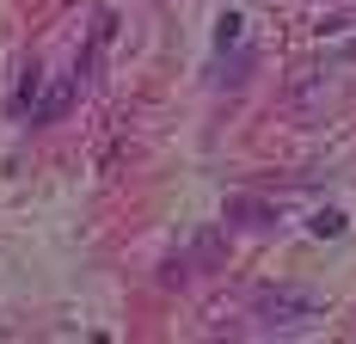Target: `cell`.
I'll use <instances>...</instances> for the list:
<instances>
[{"mask_svg":"<svg viewBox=\"0 0 356 344\" xmlns=\"http://www.w3.org/2000/svg\"><path fill=\"white\" fill-rule=\"evenodd\" d=\"M252 313H258L264 326H307V320H320V295H314V289H289V283H277V289H258Z\"/></svg>","mask_w":356,"mask_h":344,"instance_id":"cell-1","label":"cell"},{"mask_svg":"<svg viewBox=\"0 0 356 344\" xmlns=\"http://www.w3.org/2000/svg\"><path fill=\"white\" fill-rule=\"evenodd\" d=\"M68 99H74V80H62L56 93H43V99L31 104V123H56V117L68 111Z\"/></svg>","mask_w":356,"mask_h":344,"instance_id":"cell-2","label":"cell"},{"mask_svg":"<svg viewBox=\"0 0 356 344\" xmlns=\"http://www.w3.org/2000/svg\"><path fill=\"white\" fill-rule=\"evenodd\" d=\"M307 228H314L320 240H338V234H344V215H338V209H320V215H314Z\"/></svg>","mask_w":356,"mask_h":344,"instance_id":"cell-4","label":"cell"},{"mask_svg":"<svg viewBox=\"0 0 356 344\" xmlns=\"http://www.w3.org/2000/svg\"><path fill=\"white\" fill-rule=\"evenodd\" d=\"M227 221H240V228H264V221H270V209L252 203V197H234V203H227Z\"/></svg>","mask_w":356,"mask_h":344,"instance_id":"cell-3","label":"cell"},{"mask_svg":"<svg viewBox=\"0 0 356 344\" xmlns=\"http://www.w3.org/2000/svg\"><path fill=\"white\" fill-rule=\"evenodd\" d=\"M227 43H240V13H221V25H215V49H227Z\"/></svg>","mask_w":356,"mask_h":344,"instance_id":"cell-5","label":"cell"}]
</instances>
